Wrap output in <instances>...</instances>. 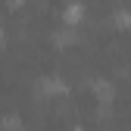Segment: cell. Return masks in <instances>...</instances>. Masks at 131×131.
I'll use <instances>...</instances> for the list:
<instances>
[{
  "label": "cell",
  "mask_w": 131,
  "mask_h": 131,
  "mask_svg": "<svg viewBox=\"0 0 131 131\" xmlns=\"http://www.w3.org/2000/svg\"><path fill=\"white\" fill-rule=\"evenodd\" d=\"M69 22H78L81 19V6H69V16H66Z\"/></svg>",
  "instance_id": "obj_1"
}]
</instances>
